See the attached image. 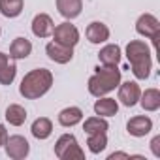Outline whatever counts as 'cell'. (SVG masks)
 Masks as SVG:
<instances>
[{"label": "cell", "instance_id": "obj_1", "mask_svg": "<svg viewBox=\"0 0 160 160\" xmlns=\"http://www.w3.org/2000/svg\"><path fill=\"white\" fill-rule=\"evenodd\" d=\"M53 87V73L47 68H36L25 73L19 85V94L27 100H38Z\"/></svg>", "mask_w": 160, "mask_h": 160}, {"label": "cell", "instance_id": "obj_2", "mask_svg": "<svg viewBox=\"0 0 160 160\" xmlns=\"http://www.w3.org/2000/svg\"><path fill=\"white\" fill-rule=\"evenodd\" d=\"M126 58L132 66V73L136 79H149L152 70L151 49L143 40H130L126 45Z\"/></svg>", "mask_w": 160, "mask_h": 160}, {"label": "cell", "instance_id": "obj_3", "mask_svg": "<svg viewBox=\"0 0 160 160\" xmlns=\"http://www.w3.org/2000/svg\"><path fill=\"white\" fill-rule=\"evenodd\" d=\"M94 75L89 77V83H87V89L89 92L94 96V98H100V96H106L108 92L115 91L121 83V70L117 66H96L94 68Z\"/></svg>", "mask_w": 160, "mask_h": 160}, {"label": "cell", "instance_id": "obj_4", "mask_svg": "<svg viewBox=\"0 0 160 160\" xmlns=\"http://www.w3.org/2000/svg\"><path fill=\"white\" fill-rule=\"evenodd\" d=\"M55 154L60 160H83L85 151L77 143V138L73 134H62L55 143Z\"/></svg>", "mask_w": 160, "mask_h": 160}, {"label": "cell", "instance_id": "obj_5", "mask_svg": "<svg viewBox=\"0 0 160 160\" xmlns=\"http://www.w3.org/2000/svg\"><path fill=\"white\" fill-rule=\"evenodd\" d=\"M136 32L143 38L152 40L154 49H156V42H158V36H160V21L152 13H141L136 21Z\"/></svg>", "mask_w": 160, "mask_h": 160}, {"label": "cell", "instance_id": "obj_6", "mask_svg": "<svg viewBox=\"0 0 160 160\" xmlns=\"http://www.w3.org/2000/svg\"><path fill=\"white\" fill-rule=\"evenodd\" d=\"M53 40L57 43H62L66 47H75L79 43V30L75 28V25H72L70 21L60 23L53 28Z\"/></svg>", "mask_w": 160, "mask_h": 160}, {"label": "cell", "instance_id": "obj_7", "mask_svg": "<svg viewBox=\"0 0 160 160\" xmlns=\"http://www.w3.org/2000/svg\"><path fill=\"white\" fill-rule=\"evenodd\" d=\"M6 154L13 160H23L28 156L30 152V143L27 141V138L15 134V136H8V141H6Z\"/></svg>", "mask_w": 160, "mask_h": 160}, {"label": "cell", "instance_id": "obj_8", "mask_svg": "<svg viewBox=\"0 0 160 160\" xmlns=\"http://www.w3.org/2000/svg\"><path fill=\"white\" fill-rule=\"evenodd\" d=\"M139 96H141V89L136 81L119 83V102L124 108H134L139 102Z\"/></svg>", "mask_w": 160, "mask_h": 160}, {"label": "cell", "instance_id": "obj_9", "mask_svg": "<svg viewBox=\"0 0 160 160\" xmlns=\"http://www.w3.org/2000/svg\"><path fill=\"white\" fill-rule=\"evenodd\" d=\"M45 53H47L49 60H53L57 64H68L73 58V47H66L62 43H57L55 40L45 45Z\"/></svg>", "mask_w": 160, "mask_h": 160}, {"label": "cell", "instance_id": "obj_10", "mask_svg": "<svg viewBox=\"0 0 160 160\" xmlns=\"http://www.w3.org/2000/svg\"><path fill=\"white\" fill-rule=\"evenodd\" d=\"M126 130L134 138H143L152 130V121L147 115H136L126 122Z\"/></svg>", "mask_w": 160, "mask_h": 160}, {"label": "cell", "instance_id": "obj_11", "mask_svg": "<svg viewBox=\"0 0 160 160\" xmlns=\"http://www.w3.org/2000/svg\"><path fill=\"white\" fill-rule=\"evenodd\" d=\"M53 28H55V23L47 13L34 15V19H32V34L36 38H49L53 34Z\"/></svg>", "mask_w": 160, "mask_h": 160}, {"label": "cell", "instance_id": "obj_12", "mask_svg": "<svg viewBox=\"0 0 160 160\" xmlns=\"http://www.w3.org/2000/svg\"><path fill=\"white\" fill-rule=\"evenodd\" d=\"M85 36H87V40H89L91 43L98 45V43H104V42L109 40V28H108V25L102 23V21H92V23L87 27Z\"/></svg>", "mask_w": 160, "mask_h": 160}, {"label": "cell", "instance_id": "obj_13", "mask_svg": "<svg viewBox=\"0 0 160 160\" xmlns=\"http://www.w3.org/2000/svg\"><path fill=\"white\" fill-rule=\"evenodd\" d=\"M58 124L64 126V128H72L75 124H79L83 121V111L81 108H77V106H70V108H64L58 111Z\"/></svg>", "mask_w": 160, "mask_h": 160}, {"label": "cell", "instance_id": "obj_14", "mask_svg": "<svg viewBox=\"0 0 160 160\" xmlns=\"http://www.w3.org/2000/svg\"><path fill=\"white\" fill-rule=\"evenodd\" d=\"M57 10L64 19H75L83 12V0H57Z\"/></svg>", "mask_w": 160, "mask_h": 160}, {"label": "cell", "instance_id": "obj_15", "mask_svg": "<svg viewBox=\"0 0 160 160\" xmlns=\"http://www.w3.org/2000/svg\"><path fill=\"white\" fill-rule=\"evenodd\" d=\"M30 53H32V43H30V40H27L23 36L15 38L10 45V58H13V60H25Z\"/></svg>", "mask_w": 160, "mask_h": 160}, {"label": "cell", "instance_id": "obj_16", "mask_svg": "<svg viewBox=\"0 0 160 160\" xmlns=\"http://www.w3.org/2000/svg\"><path fill=\"white\" fill-rule=\"evenodd\" d=\"M121 47L117 45V43H108V45H104L102 49H100V53H98V60H100V64H104V66H117L119 62H121Z\"/></svg>", "mask_w": 160, "mask_h": 160}, {"label": "cell", "instance_id": "obj_17", "mask_svg": "<svg viewBox=\"0 0 160 160\" xmlns=\"http://www.w3.org/2000/svg\"><path fill=\"white\" fill-rule=\"evenodd\" d=\"M119 111V102L109 96H100L94 102V113L100 117H113Z\"/></svg>", "mask_w": 160, "mask_h": 160}, {"label": "cell", "instance_id": "obj_18", "mask_svg": "<svg viewBox=\"0 0 160 160\" xmlns=\"http://www.w3.org/2000/svg\"><path fill=\"white\" fill-rule=\"evenodd\" d=\"M139 104L145 111H158L160 109V91L158 89H145L139 96Z\"/></svg>", "mask_w": 160, "mask_h": 160}, {"label": "cell", "instance_id": "obj_19", "mask_svg": "<svg viewBox=\"0 0 160 160\" xmlns=\"http://www.w3.org/2000/svg\"><path fill=\"white\" fill-rule=\"evenodd\" d=\"M30 132H32V136H34L36 139H47V138L53 134V122H51V119H47V117H38V119L32 122Z\"/></svg>", "mask_w": 160, "mask_h": 160}, {"label": "cell", "instance_id": "obj_20", "mask_svg": "<svg viewBox=\"0 0 160 160\" xmlns=\"http://www.w3.org/2000/svg\"><path fill=\"white\" fill-rule=\"evenodd\" d=\"M4 117L12 126H23L25 121H27V109L23 106H19V104H10L6 108Z\"/></svg>", "mask_w": 160, "mask_h": 160}, {"label": "cell", "instance_id": "obj_21", "mask_svg": "<svg viewBox=\"0 0 160 160\" xmlns=\"http://www.w3.org/2000/svg\"><path fill=\"white\" fill-rule=\"evenodd\" d=\"M25 0H0V13L8 19H15L23 13Z\"/></svg>", "mask_w": 160, "mask_h": 160}, {"label": "cell", "instance_id": "obj_22", "mask_svg": "<svg viewBox=\"0 0 160 160\" xmlns=\"http://www.w3.org/2000/svg\"><path fill=\"white\" fill-rule=\"evenodd\" d=\"M83 130H85L87 134L108 132V130H109V122L106 121V117H100V115L89 117V119H85V122H83Z\"/></svg>", "mask_w": 160, "mask_h": 160}, {"label": "cell", "instance_id": "obj_23", "mask_svg": "<svg viewBox=\"0 0 160 160\" xmlns=\"http://www.w3.org/2000/svg\"><path fill=\"white\" fill-rule=\"evenodd\" d=\"M87 145H89V151H91L92 154H100L102 151H106V147H108V136H106V132L89 134Z\"/></svg>", "mask_w": 160, "mask_h": 160}, {"label": "cell", "instance_id": "obj_24", "mask_svg": "<svg viewBox=\"0 0 160 160\" xmlns=\"http://www.w3.org/2000/svg\"><path fill=\"white\" fill-rule=\"evenodd\" d=\"M17 75V64L13 62V58L0 70V85H12L13 83V79Z\"/></svg>", "mask_w": 160, "mask_h": 160}, {"label": "cell", "instance_id": "obj_25", "mask_svg": "<svg viewBox=\"0 0 160 160\" xmlns=\"http://www.w3.org/2000/svg\"><path fill=\"white\" fill-rule=\"evenodd\" d=\"M151 151L156 158H160V136H154L151 141Z\"/></svg>", "mask_w": 160, "mask_h": 160}, {"label": "cell", "instance_id": "obj_26", "mask_svg": "<svg viewBox=\"0 0 160 160\" xmlns=\"http://www.w3.org/2000/svg\"><path fill=\"white\" fill-rule=\"evenodd\" d=\"M6 141H8V130L4 124H0V147H4Z\"/></svg>", "mask_w": 160, "mask_h": 160}, {"label": "cell", "instance_id": "obj_27", "mask_svg": "<svg viewBox=\"0 0 160 160\" xmlns=\"http://www.w3.org/2000/svg\"><path fill=\"white\" fill-rule=\"evenodd\" d=\"M115 158H126V160H130V154L128 152H111L108 156V160H115Z\"/></svg>", "mask_w": 160, "mask_h": 160}, {"label": "cell", "instance_id": "obj_28", "mask_svg": "<svg viewBox=\"0 0 160 160\" xmlns=\"http://www.w3.org/2000/svg\"><path fill=\"white\" fill-rule=\"evenodd\" d=\"M12 58H10V55H6V53H2V51H0V70H2L8 62H10Z\"/></svg>", "mask_w": 160, "mask_h": 160}, {"label": "cell", "instance_id": "obj_29", "mask_svg": "<svg viewBox=\"0 0 160 160\" xmlns=\"http://www.w3.org/2000/svg\"><path fill=\"white\" fill-rule=\"evenodd\" d=\"M0 34H2V28H0Z\"/></svg>", "mask_w": 160, "mask_h": 160}]
</instances>
